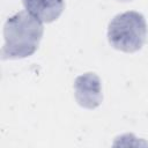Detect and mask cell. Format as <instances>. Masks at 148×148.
I'll return each instance as SVG.
<instances>
[{
    "label": "cell",
    "mask_w": 148,
    "mask_h": 148,
    "mask_svg": "<svg viewBox=\"0 0 148 148\" xmlns=\"http://www.w3.org/2000/svg\"><path fill=\"white\" fill-rule=\"evenodd\" d=\"M43 24L28 12H18L8 17L3 25L5 43L1 59H23L32 56L42 40Z\"/></svg>",
    "instance_id": "6da1fadb"
},
{
    "label": "cell",
    "mask_w": 148,
    "mask_h": 148,
    "mask_svg": "<svg viewBox=\"0 0 148 148\" xmlns=\"http://www.w3.org/2000/svg\"><path fill=\"white\" fill-rule=\"evenodd\" d=\"M145 16L135 10L117 14L108 25L109 44L121 52L133 53L142 49L147 39Z\"/></svg>",
    "instance_id": "7a4b0ae2"
},
{
    "label": "cell",
    "mask_w": 148,
    "mask_h": 148,
    "mask_svg": "<svg viewBox=\"0 0 148 148\" xmlns=\"http://www.w3.org/2000/svg\"><path fill=\"white\" fill-rule=\"evenodd\" d=\"M74 91L77 104L84 109H96L103 101L101 79L92 72H87L75 79Z\"/></svg>",
    "instance_id": "3957f363"
},
{
    "label": "cell",
    "mask_w": 148,
    "mask_h": 148,
    "mask_svg": "<svg viewBox=\"0 0 148 148\" xmlns=\"http://www.w3.org/2000/svg\"><path fill=\"white\" fill-rule=\"evenodd\" d=\"M28 13L43 23H51L59 18L65 8L64 0H22Z\"/></svg>",
    "instance_id": "277c9868"
},
{
    "label": "cell",
    "mask_w": 148,
    "mask_h": 148,
    "mask_svg": "<svg viewBox=\"0 0 148 148\" xmlns=\"http://www.w3.org/2000/svg\"><path fill=\"white\" fill-rule=\"evenodd\" d=\"M116 1H119V2H128V1H132V0H116Z\"/></svg>",
    "instance_id": "5b68a950"
}]
</instances>
